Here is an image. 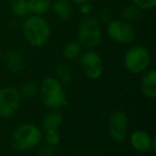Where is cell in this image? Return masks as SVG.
Masks as SVG:
<instances>
[{
  "mask_svg": "<svg viewBox=\"0 0 156 156\" xmlns=\"http://www.w3.org/2000/svg\"><path fill=\"white\" fill-rule=\"evenodd\" d=\"M25 40L34 47H43L48 43L51 35L50 25L45 17L39 15H28L22 24Z\"/></svg>",
  "mask_w": 156,
  "mask_h": 156,
  "instance_id": "6da1fadb",
  "label": "cell"
},
{
  "mask_svg": "<svg viewBox=\"0 0 156 156\" xmlns=\"http://www.w3.org/2000/svg\"><path fill=\"white\" fill-rule=\"evenodd\" d=\"M43 139L41 128L32 123H23L13 130L11 145L17 152H27L37 147Z\"/></svg>",
  "mask_w": 156,
  "mask_h": 156,
  "instance_id": "7a4b0ae2",
  "label": "cell"
},
{
  "mask_svg": "<svg viewBox=\"0 0 156 156\" xmlns=\"http://www.w3.org/2000/svg\"><path fill=\"white\" fill-rule=\"evenodd\" d=\"M39 95L42 103L51 110L63 108L67 105V98L63 85L52 76H48L42 80Z\"/></svg>",
  "mask_w": 156,
  "mask_h": 156,
  "instance_id": "3957f363",
  "label": "cell"
},
{
  "mask_svg": "<svg viewBox=\"0 0 156 156\" xmlns=\"http://www.w3.org/2000/svg\"><path fill=\"white\" fill-rule=\"evenodd\" d=\"M103 39L102 25L94 15L83 16L77 27V42L87 49H94Z\"/></svg>",
  "mask_w": 156,
  "mask_h": 156,
  "instance_id": "277c9868",
  "label": "cell"
},
{
  "mask_svg": "<svg viewBox=\"0 0 156 156\" xmlns=\"http://www.w3.org/2000/svg\"><path fill=\"white\" fill-rule=\"evenodd\" d=\"M152 56L145 46L137 44L126 50L124 55V66L130 74H142L149 69Z\"/></svg>",
  "mask_w": 156,
  "mask_h": 156,
  "instance_id": "5b68a950",
  "label": "cell"
},
{
  "mask_svg": "<svg viewBox=\"0 0 156 156\" xmlns=\"http://www.w3.org/2000/svg\"><path fill=\"white\" fill-rule=\"evenodd\" d=\"M106 33L111 41L123 45H129L137 37V31L133 24L121 18H113L106 25Z\"/></svg>",
  "mask_w": 156,
  "mask_h": 156,
  "instance_id": "8992f818",
  "label": "cell"
},
{
  "mask_svg": "<svg viewBox=\"0 0 156 156\" xmlns=\"http://www.w3.org/2000/svg\"><path fill=\"white\" fill-rule=\"evenodd\" d=\"M79 66L83 75L91 80H96L102 77L104 72L103 58L96 50L88 49L79 56Z\"/></svg>",
  "mask_w": 156,
  "mask_h": 156,
  "instance_id": "52a82bcc",
  "label": "cell"
},
{
  "mask_svg": "<svg viewBox=\"0 0 156 156\" xmlns=\"http://www.w3.org/2000/svg\"><path fill=\"white\" fill-rule=\"evenodd\" d=\"M20 90L13 86H7L0 89V118L9 119L18 110L22 103Z\"/></svg>",
  "mask_w": 156,
  "mask_h": 156,
  "instance_id": "ba28073f",
  "label": "cell"
},
{
  "mask_svg": "<svg viewBox=\"0 0 156 156\" xmlns=\"http://www.w3.org/2000/svg\"><path fill=\"white\" fill-rule=\"evenodd\" d=\"M109 135L113 142L123 143L128 138V118L124 111L115 110L109 117Z\"/></svg>",
  "mask_w": 156,
  "mask_h": 156,
  "instance_id": "9c48e42d",
  "label": "cell"
},
{
  "mask_svg": "<svg viewBox=\"0 0 156 156\" xmlns=\"http://www.w3.org/2000/svg\"><path fill=\"white\" fill-rule=\"evenodd\" d=\"M129 143L133 149L139 153L155 151L156 147V139L143 129L134 130L129 135Z\"/></svg>",
  "mask_w": 156,
  "mask_h": 156,
  "instance_id": "30bf717a",
  "label": "cell"
},
{
  "mask_svg": "<svg viewBox=\"0 0 156 156\" xmlns=\"http://www.w3.org/2000/svg\"><path fill=\"white\" fill-rule=\"evenodd\" d=\"M141 92L147 100H155L156 98V71L153 69H147L143 73L140 83Z\"/></svg>",
  "mask_w": 156,
  "mask_h": 156,
  "instance_id": "8fae6325",
  "label": "cell"
},
{
  "mask_svg": "<svg viewBox=\"0 0 156 156\" xmlns=\"http://www.w3.org/2000/svg\"><path fill=\"white\" fill-rule=\"evenodd\" d=\"M5 63L7 69L14 74H20L26 67V62L20 52L16 50H9L5 55Z\"/></svg>",
  "mask_w": 156,
  "mask_h": 156,
  "instance_id": "7c38bea8",
  "label": "cell"
},
{
  "mask_svg": "<svg viewBox=\"0 0 156 156\" xmlns=\"http://www.w3.org/2000/svg\"><path fill=\"white\" fill-rule=\"evenodd\" d=\"M50 10L61 20H69L74 16V5L69 0H54Z\"/></svg>",
  "mask_w": 156,
  "mask_h": 156,
  "instance_id": "4fadbf2b",
  "label": "cell"
},
{
  "mask_svg": "<svg viewBox=\"0 0 156 156\" xmlns=\"http://www.w3.org/2000/svg\"><path fill=\"white\" fill-rule=\"evenodd\" d=\"M63 115L58 109H54L48 112L42 120V129L43 132L47 130H58L62 125Z\"/></svg>",
  "mask_w": 156,
  "mask_h": 156,
  "instance_id": "5bb4252c",
  "label": "cell"
},
{
  "mask_svg": "<svg viewBox=\"0 0 156 156\" xmlns=\"http://www.w3.org/2000/svg\"><path fill=\"white\" fill-rule=\"evenodd\" d=\"M120 17L121 20L134 24V23L140 22L143 18V11H141L139 8H137L135 5L129 3V5H124L120 11Z\"/></svg>",
  "mask_w": 156,
  "mask_h": 156,
  "instance_id": "9a60e30c",
  "label": "cell"
},
{
  "mask_svg": "<svg viewBox=\"0 0 156 156\" xmlns=\"http://www.w3.org/2000/svg\"><path fill=\"white\" fill-rule=\"evenodd\" d=\"M54 0H27L29 13L32 15L43 16L51 9Z\"/></svg>",
  "mask_w": 156,
  "mask_h": 156,
  "instance_id": "2e32d148",
  "label": "cell"
},
{
  "mask_svg": "<svg viewBox=\"0 0 156 156\" xmlns=\"http://www.w3.org/2000/svg\"><path fill=\"white\" fill-rule=\"evenodd\" d=\"M10 11L15 17L25 18L29 15L27 0H10Z\"/></svg>",
  "mask_w": 156,
  "mask_h": 156,
  "instance_id": "e0dca14e",
  "label": "cell"
},
{
  "mask_svg": "<svg viewBox=\"0 0 156 156\" xmlns=\"http://www.w3.org/2000/svg\"><path fill=\"white\" fill-rule=\"evenodd\" d=\"M83 52V46L78 43L77 41H69L64 45L62 50L63 57L66 60H75L79 58V56Z\"/></svg>",
  "mask_w": 156,
  "mask_h": 156,
  "instance_id": "ac0fdd59",
  "label": "cell"
},
{
  "mask_svg": "<svg viewBox=\"0 0 156 156\" xmlns=\"http://www.w3.org/2000/svg\"><path fill=\"white\" fill-rule=\"evenodd\" d=\"M39 89H40L39 83H37L35 81H27V83H25L20 87V93L22 95V98L31 100V98H35L39 94Z\"/></svg>",
  "mask_w": 156,
  "mask_h": 156,
  "instance_id": "d6986e66",
  "label": "cell"
},
{
  "mask_svg": "<svg viewBox=\"0 0 156 156\" xmlns=\"http://www.w3.org/2000/svg\"><path fill=\"white\" fill-rule=\"evenodd\" d=\"M56 76L57 79L60 81L62 85H67L72 81V72L66 65L58 64L56 66Z\"/></svg>",
  "mask_w": 156,
  "mask_h": 156,
  "instance_id": "ffe728a7",
  "label": "cell"
},
{
  "mask_svg": "<svg viewBox=\"0 0 156 156\" xmlns=\"http://www.w3.org/2000/svg\"><path fill=\"white\" fill-rule=\"evenodd\" d=\"M95 17L101 23V25H107L109 22H111L113 20V12L109 7H102L98 11V14H96Z\"/></svg>",
  "mask_w": 156,
  "mask_h": 156,
  "instance_id": "44dd1931",
  "label": "cell"
},
{
  "mask_svg": "<svg viewBox=\"0 0 156 156\" xmlns=\"http://www.w3.org/2000/svg\"><path fill=\"white\" fill-rule=\"evenodd\" d=\"M44 133H45V135H44V140H45L46 144L56 147L57 145L60 143L61 136L58 130H47V132H44Z\"/></svg>",
  "mask_w": 156,
  "mask_h": 156,
  "instance_id": "7402d4cb",
  "label": "cell"
},
{
  "mask_svg": "<svg viewBox=\"0 0 156 156\" xmlns=\"http://www.w3.org/2000/svg\"><path fill=\"white\" fill-rule=\"evenodd\" d=\"M132 3L135 5L141 11H151L155 8L156 0H132Z\"/></svg>",
  "mask_w": 156,
  "mask_h": 156,
  "instance_id": "603a6c76",
  "label": "cell"
},
{
  "mask_svg": "<svg viewBox=\"0 0 156 156\" xmlns=\"http://www.w3.org/2000/svg\"><path fill=\"white\" fill-rule=\"evenodd\" d=\"M37 155L39 156H56V153H55V147H50V145H48L45 143V144H43L39 149Z\"/></svg>",
  "mask_w": 156,
  "mask_h": 156,
  "instance_id": "cb8c5ba5",
  "label": "cell"
},
{
  "mask_svg": "<svg viewBox=\"0 0 156 156\" xmlns=\"http://www.w3.org/2000/svg\"><path fill=\"white\" fill-rule=\"evenodd\" d=\"M78 10H79V13L83 16L91 15L92 12H93V5L88 1V2H85L83 5H78Z\"/></svg>",
  "mask_w": 156,
  "mask_h": 156,
  "instance_id": "d4e9b609",
  "label": "cell"
},
{
  "mask_svg": "<svg viewBox=\"0 0 156 156\" xmlns=\"http://www.w3.org/2000/svg\"><path fill=\"white\" fill-rule=\"evenodd\" d=\"M72 2V5H83V3H85V2H88L89 0H69Z\"/></svg>",
  "mask_w": 156,
  "mask_h": 156,
  "instance_id": "484cf974",
  "label": "cell"
},
{
  "mask_svg": "<svg viewBox=\"0 0 156 156\" xmlns=\"http://www.w3.org/2000/svg\"><path fill=\"white\" fill-rule=\"evenodd\" d=\"M0 58H1V54H0Z\"/></svg>",
  "mask_w": 156,
  "mask_h": 156,
  "instance_id": "4316f807",
  "label": "cell"
}]
</instances>
